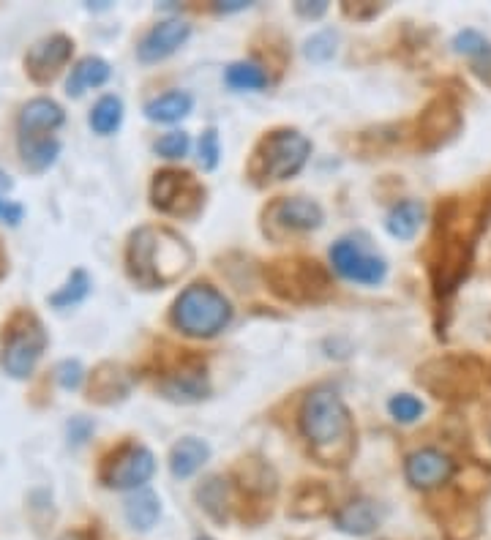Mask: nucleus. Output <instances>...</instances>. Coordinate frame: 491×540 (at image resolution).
Segmentation results:
<instances>
[{"mask_svg":"<svg viewBox=\"0 0 491 540\" xmlns=\"http://www.w3.org/2000/svg\"><path fill=\"white\" fill-rule=\"evenodd\" d=\"M303 437L314 459L328 467H344L355 453V426L347 404L333 390H314L301 412Z\"/></svg>","mask_w":491,"mask_h":540,"instance_id":"f257e3e1","label":"nucleus"},{"mask_svg":"<svg viewBox=\"0 0 491 540\" xmlns=\"http://www.w3.org/2000/svg\"><path fill=\"white\" fill-rule=\"evenodd\" d=\"M129 276L145 290L170 287L191 268L194 251L167 227H142L129 240Z\"/></svg>","mask_w":491,"mask_h":540,"instance_id":"f03ea898","label":"nucleus"},{"mask_svg":"<svg viewBox=\"0 0 491 540\" xmlns=\"http://www.w3.org/2000/svg\"><path fill=\"white\" fill-rule=\"evenodd\" d=\"M483 227V216L464 213L459 202H451L440 210L437 238L431 249V276L437 284V292H451L467 276L472 262V249Z\"/></svg>","mask_w":491,"mask_h":540,"instance_id":"7ed1b4c3","label":"nucleus"},{"mask_svg":"<svg viewBox=\"0 0 491 540\" xmlns=\"http://www.w3.org/2000/svg\"><path fill=\"white\" fill-rule=\"evenodd\" d=\"M232 320L230 300L208 284H191L181 292L172 309V322L194 339H211Z\"/></svg>","mask_w":491,"mask_h":540,"instance_id":"20e7f679","label":"nucleus"},{"mask_svg":"<svg viewBox=\"0 0 491 540\" xmlns=\"http://www.w3.org/2000/svg\"><path fill=\"white\" fill-rule=\"evenodd\" d=\"M311 142L295 129H279L268 134L260 142V148L251 156L249 172L251 178L260 183H279L303 170V164L309 159Z\"/></svg>","mask_w":491,"mask_h":540,"instance_id":"39448f33","label":"nucleus"},{"mask_svg":"<svg viewBox=\"0 0 491 540\" xmlns=\"http://www.w3.org/2000/svg\"><path fill=\"white\" fill-rule=\"evenodd\" d=\"M47 347V333L33 314H17L3 333V352L0 366L14 380L31 377L41 352Z\"/></svg>","mask_w":491,"mask_h":540,"instance_id":"423d86ee","label":"nucleus"},{"mask_svg":"<svg viewBox=\"0 0 491 540\" xmlns=\"http://www.w3.org/2000/svg\"><path fill=\"white\" fill-rule=\"evenodd\" d=\"M271 287L276 295L284 300H295V303H306V300H320L328 295L331 284L325 270L317 262L292 260V262H276L268 273Z\"/></svg>","mask_w":491,"mask_h":540,"instance_id":"0eeeda50","label":"nucleus"},{"mask_svg":"<svg viewBox=\"0 0 491 540\" xmlns=\"http://www.w3.org/2000/svg\"><path fill=\"white\" fill-rule=\"evenodd\" d=\"M151 197L153 208H159L161 213H170V216H181V219L197 216L205 205L202 183H197V178L189 172L178 170L159 172L153 180Z\"/></svg>","mask_w":491,"mask_h":540,"instance_id":"6e6552de","label":"nucleus"},{"mask_svg":"<svg viewBox=\"0 0 491 540\" xmlns=\"http://www.w3.org/2000/svg\"><path fill=\"white\" fill-rule=\"evenodd\" d=\"M331 262L339 276L347 281H358V284H380L388 273V265L382 257L358 238H341L333 243Z\"/></svg>","mask_w":491,"mask_h":540,"instance_id":"1a4fd4ad","label":"nucleus"},{"mask_svg":"<svg viewBox=\"0 0 491 540\" xmlns=\"http://www.w3.org/2000/svg\"><path fill=\"white\" fill-rule=\"evenodd\" d=\"M156 472V459L148 448L142 445H123L115 456H112L104 470H101V480L110 489H140Z\"/></svg>","mask_w":491,"mask_h":540,"instance_id":"9d476101","label":"nucleus"},{"mask_svg":"<svg viewBox=\"0 0 491 540\" xmlns=\"http://www.w3.org/2000/svg\"><path fill=\"white\" fill-rule=\"evenodd\" d=\"M71 44L69 36H50V39H41L33 44L28 55H25V69L36 82H50L58 77V71L66 66V60L71 58Z\"/></svg>","mask_w":491,"mask_h":540,"instance_id":"9b49d317","label":"nucleus"},{"mask_svg":"<svg viewBox=\"0 0 491 540\" xmlns=\"http://www.w3.org/2000/svg\"><path fill=\"white\" fill-rule=\"evenodd\" d=\"M453 461L434 448L415 450L410 459H407V480H410L415 489H437L442 483H448L453 475Z\"/></svg>","mask_w":491,"mask_h":540,"instance_id":"f8f14e48","label":"nucleus"},{"mask_svg":"<svg viewBox=\"0 0 491 540\" xmlns=\"http://www.w3.org/2000/svg\"><path fill=\"white\" fill-rule=\"evenodd\" d=\"M467 363L470 360L461 358H448V360H434L429 363L418 380H440V385H434L437 396H448V399H461L464 393L475 390V374H467Z\"/></svg>","mask_w":491,"mask_h":540,"instance_id":"ddd939ff","label":"nucleus"},{"mask_svg":"<svg viewBox=\"0 0 491 540\" xmlns=\"http://www.w3.org/2000/svg\"><path fill=\"white\" fill-rule=\"evenodd\" d=\"M189 33L191 28L183 20L159 22V25L140 41L137 55H140V60H145V63H156V60L170 58L172 52L186 44Z\"/></svg>","mask_w":491,"mask_h":540,"instance_id":"4468645a","label":"nucleus"},{"mask_svg":"<svg viewBox=\"0 0 491 540\" xmlns=\"http://www.w3.org/2000/svg\"><path fill=\"white\" fill-rule=\"evenodd\" d=\"M271 224L290 232H309L317 230L322 224V208L317 202L303 200V197H290V200H279L268 210Z\"/></svg>","mask_w":491,"mask_h":540,"instance_id":"2eb2a0df","label":"nucleus"},{"mask_svg":"<svg viewBox=\"0 0 491 540\" xmlns=\"http://www.w3.org/2000/svg\"><path fill=\"white\" fill-rule=\"evenodd\" d=\"M63 123V110L50 99L28 101L20 112L22 137H50Z\"/></svg>","mask_w":491,"mask_h":540,"instance_id":"dca6fc26","label":"nucleus"},{"mask_svg":"<svg viewBox=\"0 0 491 540\" xmlns=\"http://www.w3.org/2000/svg\"><path fill=\"white\" fill-rule=\"evenodd\" d=\"M382 513L371 500H352L336 510V527L347 535H369L377 530Z\"/></svg>","mask_w":491,"mask_h":540,"instance_id":"f3484780","label":"nucleus"},{"mask_svg":"<svg viewBox=\"0 0 491 540\" xmlns=\"http://www.w3.org/2000/svg\"><path fill=\"white\" fill-rule=\"evenodd\" d=\"M208 456H211V450H208L205 442L197 440V437H186V440H181L172 448V475L175 478H191L208 461Z\"/></svg>","mask_w":491,"mask_h":540,"instance_id":"a211bd4d","label":"nucleus"},{"mask_svg":"<svg viewBox=\"0 0 491 540\" xmlns=\"http://www.w3.org/2000/svg\"><path fill=\"white\" fill-rule=\"evenodd\" d=\"M194 107V99L183 90H172V93H164L159 99H153L145 104V115L156 123H175V120L186 118Z\"/></svg>","mask_w":491,"mask_h":540,"instance_id":"6ab92c4d","label":"nucleus"},{"mask_svg":"<svg viewBox=\"0 0 491 540\" xmlns=\"http://www.w3.org/2000/svg\"><path fill=\"white\" fill-rule=\"evenodd\" d=\"M423 216H426V210H423L421 202L404 200V202H399L391 213H388L385 227H388V232H391L393 238L410 240V238H415V232L421 230Z\"/></svg>","mask_w":491,"mask_h":540,"instance_id":"aec40b11","label":"nucleus"},{"mask_svg":"<svg viewBox=\"0 0 491 540\" xmlns=\"http://www.w3.org/2000/svg\"><path fill=\"white\" fill-rule=\"evenodd\" d=\"M107 80H110V63L101 58H85L74 66L66 88H69V96H82L85 88H99Z\"/></svg>","mask_w":491,"mask_h":540,"instance_id":"412c9836","label":"nucleus"},{"mask_svg":"<svg viewBox=\"0 0 491 540\" xmlns=\"http://www.w3.org/2000/svg\"><path fill=\"white\" fill-rule=\"evenodd\" d=\"M161 516V502L153 491H137L129 502H126V519L134 530H151L153 524Z\"/></svg>","mask_w":491,"mask_h":540,"instance_id":"4be33fe9","label":"nucleus"},{"mask_svg":"<svg viewBox=\"0 0 491 540\" xmlns=\"http://www.w3.org/2000/svg\"><path fill=\"white\" fill-rule=\"evenodd\" d=\"M22 161L25 167L41 172L55 164L58 153H61V145L58 140H50V137H22Z\"/></svg>","mask_w":491,"mask_h":540,"instance_id":"5701e85b","label":"nucleus"},{"mask_svg":"<svg viewBox=\"0 0 491 540\" xmlns=\"http://www.w3.org/2000/svg\"><path fill=\"white\" fill-rule=\"evenodd\" d=\"M224 483H227V480L211 478L200 489L202 508L208 510L216 521L230 519V489H227Z\"/></svg>","mask_w":491,"mask_h":540,"instance_id":"b1692460","label":"nucleus"},{"mask_svg":"<svg viewBox=\"0 0 491 540\" xmlns=\"http://www.w3.org/2000/svg\"><path fill=\"white\" fill-rule=\"evenodd\" d=\"M121 120H123V101L118 99V96H104L91 112V126L96 134H112V131H118Z\"/></svg>","mask_w":491,"mask_h":540,"instance_id":"393cba45","label":"nucleus"},{"mask_svg":"<svg viewBox=\"0 0 491 540\" xmlns=\"http://www.w3.org/2000/svg\"><path fill=\"white\" fill-rule=\"evenodd\" d=\"M227 85L235 90H262L268 85V74L257 63H232L227 69Z\"/></svg>","mask_w":491,"mask_h":540,"instance_id":"a878e982","label":"nucleus"},{"mask_svg":"<svg viewBox=\"0 0 491 540\" xmlns=\"http://www.w3.org/2000/svg\"><path fill=\"white\" fill-rule=\"evenodd\" d=\"M88 287H91V281H88V276H85V270H74L69 284H66L61 292H55V295L50 298V303L55 306V309L74 306V303H80V300L88 295Z\"/></svg>","mask_w":491,"mask_h":540,"instance_id":"bb28decb","label":"nucleus"},{"mask_svg":"<svg viewBox=\"0 0 491 540\" xmlns=\"http://www.w3.org/2000/svg\"><path fill=\"white\" fill-rule=\"evenodd\" d=\"M164 393H170L172 399L194 401L205 393V380L200 374H181V377H175L164 385Z\"/></svg>","mask_w":491,"mask_h":540,"instance_id":"cd10ccee","label":"nucleus"},{"mask_svg":"<svg viewBox=\"0 0 491 540\" xmlns=\"http://www.w3.org/2000/svg\"><path fill=\"white\" fill-rule=\"evenodd\" d=\"M189 134L186 131H170L164 134L159 142H156V153L164 156V159H183L189 153Z\"/></svg>","mask_w":491,"mask_h":540,"instance_id":"c85d7f7f","label":"nucleus"},{"mask_svg":"<svg viewBox=\"0 0 491 540\" xmlns=\"http://www.w3.org/2000/svg\"><path fill=\"white\" fill-rule=\"evenodd\" d=\"M388 410H391V415L399 420V423H412V420H418L423 415V404L415 399V396L401 393V396H393Z\"/></svg>","mask_w":491,"mask_h":540,"instance_id":"c756f323","label":"nucleus"},{"mask_svg":"<svg viewBox=\"0 0 491 540\" xmlns=\"http://www.w3.org/2000/svg\"><path fill=\"white\" fill-rule=\"evenodd\" d=\"M333 52H336V33L333 30H322V33L306 41V58L331 60Z\"/></svg>","mask_w":491,"mask_h":540,"instance_id":"7c9ffc66","label":"nucleus"},{"mask_svg":"<svg viewBox=\"0 0 491 540\" xmlns=\"http://www.w3.org/2000/svg\"><path fill=\"white\" fill-rule=\"evenodd\" d=\"M453 47H456V52H464V55H489L491 52V44L483 39L478 30H464V33H459L456 41H453Z\"/></svg>","mask_w":491,"mask_h":540,"instance_id":"2f4dec72","label":"nucleus"},{"mask_svg":"<svg viewBox=\"0 0 491 540\" xmlns=\"http://www.w3.org/2000/svg\"><path fill=\"white\" fill-rule=\"evenodd\" d=\"M200 164L202 170H213L219 164V134L208 129L200 140Z\"/></svg>","mask_w":491,"mask_h":540,"instance_id":"473e14b6","label":"nucleus"},{"mask_svg":"<svg viewBox=\"0 0 491 540\" xmlns=\"http://www.w3.org/2000/svg\"><path fill=\"white\" fill-rule=\"evenodd\" d=\"M58 382H61L66 390H74L82 382V366L77 360H66L58 366Z\"/></svg>","mask_w":491,"mask_h":540,"instance_id":"72a5a7b5","label":"nucleus"},{"mask_svg":"<svg viewBox=\"0 0 491 540\" xmlns=\"http://www.w3.org/2000/svg\"><path fill=\"white\" fill-rule=\"evenodd\" d=\"M0 219H6L9 224H17L22 219V208L9 200H0Z\"/></svg>","mask_w":491,"mask_h":540,"instance_id":"f704fd0d","label":"nucleus"},{"mask_svg":"<svg viewBox=\"0 0 491 540\" xmlns=\"http://www.w3.org/2000/svg\"><path fill=\"white\" fill-rule=\"evenodd\" d=\"M328 11V3H314V6H309V3H298V14H303V17H320V14H325Z\"/></svg>","mask_w":491,"mask_h":540,"instance_id":"c9c22d12","label":"nucleus"},{"mask_svg":"<svg viewBox=\"0 0 491 540\" xmlns=\"http://www.w3.org/2000/svg\"><path fill=\"white\" fill-rule=\"evenodd\" d=\"M3 268H6V257H3V251H0V273H3Z\"/></svg>","mask_w":491,"mask_h":540,"instance_id":"e433bc0d","label":"nucleus"},{"mask_svg":"<svg viewBox=\"0 0 491 540\" xmlns=\"http://www.w3.org/2000/svg\"><path fill=\"white\" fill-rule=\"evenodd\" d=\"M197 540H211V538H197Z\"/></svg>","mask_w":491,"mask_h":540,"instance_id":"4c0bfd02","label":"nucleus"}]
</instances>
